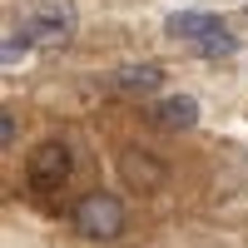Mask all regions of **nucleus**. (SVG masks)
Listing matches in <instances>:
<instances>
[{
	"instance_id": "4",
	"label": "nucleus",
	"mask_w": 248,
	"mask_h": 248,
	"mask_svg": "<svg viewBox=\"0 0 248 248\" xmlns=\"http://www.w3.org/2000/svg\"><path fill=\"white\" fill-rule=\"evenodd\" d=\"M169 35L174 40H194L203 55H233V35H223V20L218 15H203V10L169 15Z\"/></svg>"
},
{
	"instance_id": "2",
	"label": "nucleus",
	"mask_w": 248,
	"mask_h": 248,
	"mask_svg": "<svg viewBox=\"0 0 248 248\" xmlns=\"http://www.w3.org/2000/svg\"><path fill=\"white\" fill-rule=\"evenodd\" d=\"M70 218H75V229L85 233V238H99V243H109V238L124 233V203L114 194H99V189L79 199Z\"/></svg>"
},
{
	"instance_id": "1",
	"label": "nucleus",
	"mask_w": 248,
	"mask_h": 248,
	"mask_svg": "<svg viewBox=\"0 0 248 248\" xmlns=\"http://www.w3.org/2000/svg\"><path fill=\"white\" fill-rule=\"evenodd\" d=\"M75 25H79V15L70 0H30L20 35H25L30 50H65L75 40Z\"/></svg>"
},
{
	"instance_id": "7",
	"label": "nucleus",
	"mask_w": 248,
	"mask_h": 248,
	"mask_svg": "<svg viewBox=\"0 0 248 248\" xmlns=\"http://www.w3.org/2000/svg\"><path fill=\"white\" fill-rule=\"evenodd\" d=\"M114 85L124 90V94H154L159 85H164V70L159 65H124V70H114Z\"/></svg>"
},
{
	"instance_id": "6",
	"label": "nucleus",
	"mask_w": 248,
	"mask_h": 248,
	"mask_svg": "<svg viewBox=\"0 0 248 248\" xmlns=\"http://www.w3.org/2000/svg\"><path fill=\"white\" fill-rule=\"evenodd\" d=\"M144 114H149V124H159V129H194V124H199V105H194V99L189 94H169V99H159V105H149V109H144Z\"/></svg>"
},
{
	"instance_id": "3",
	"label": "nucleus",
	"mask_w": 248,
	"mask_h": 248,
	"mask_svg": "<svg viewBox=\"0 0 248 248\" xmlns=\"http://www.w3.org/2000/svg\"><path fill=\"white\" fill-rule=\"evenodd\" d=\"M70 169H75V159H70V144H65V139H45L40 149H30L25 179H30V189H35V194H55V189H65Z\"/></svg>"
},
{
	"instance_id": "5",
	"label": "nucleus",
	"mask_w": 248,
	"mask_h": 248,
	"mask_svg": "<svg viewBox=\"0 0 248 248\" xmlns=\"http://www.w3.org/2000/svg\"><path fill=\"white\" fill-rule=\"evenodd\" d=\"M119 174H124V184H129V189H139V194H154V189H164V184H169L164 159L144 154V149H124V154H119Z\"/></svg>"
},
{
	"instance_id": "8",
	"label": "nucleus",
	"mask_w": 248,
	"mask_h": 248,
	"mask_svg": "<svg viewBox=\"0 0 248 248\" xmlns=\"http://www.w3.org/2000/svg\"><path fill=\"white\" fill-rule=\"evenodd\" d=\"M0 144H5V149H15V109L0 114Z\"/></svg>"
}]
</instances>
